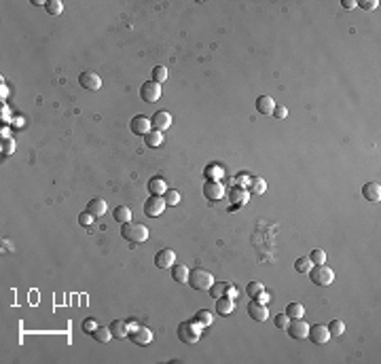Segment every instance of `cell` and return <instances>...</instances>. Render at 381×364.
I'll return each instance as SVG.
<instances>
[{"mask_svg":"<svg viewBox=\"0 0 381 364\" xmlns=\"http://www.w3.org/2000/svg\"><path fill=\"white\" fill-rule=\"evenodd\" d=\"M106 201L104 199H100V197H95V199H89L87 203V212L89 214H93L95 218H100V216H104L106 214Z\"/></svg>","mask_w":381,"mask_h":364,"instance_id":"cell-23","label":"cell"},{"mask_svg":"<svg viewBox=\"0 0 381 364\" xmlns=\"http://www.w3.org/2000/svg\"><path fill=\"white\" fill-rule=\"evenodd\" d=\"M176 263V252L169 248H163L155 254V267L157 269H171V265Z\"/></svg>","mask_w":381,"mask_h":364,"instance_id":"cell-14","label":"cell"},{"mask_svg":"<svg viewBox=\"0 0 381 364\" xmlns=\"http://www.w3.org/2000/svg\"><path fill=\"white\" fill-rule=\"evenodd\" d=\"M148 191H150V195H163L165 191H168V184H165L163 178L152 176L148 180Z\"/></svg>","mask_w":381,"mask_h":364,"instance_id":"cell-24","label":"cell"},{"mask_svg":"<svg viewBox=\"0 0 381 364\" xmlns=\"http://www.w3.org/2000/svg\"><path fill=\"white\" fill-rule=\"evenodd\" d=\"M362 195H364L366 201L379 203L381 201V184L379 182H366L364 187H362Z\"/></svg>","mask_w":381,"mask_h":364,"instance_id":"cell-17","label":"cell"},{"mask_svg":"<svg viewBox=\"0 0 381 364\" xmlns=\"http://www.w3.org/2000/svg\"><path fill=\"white\" fill-rule=\"evenodd\" d=\"M201 326H197L193 320H187V322H180L178 324V339L182 343H187V345H193L201 339Z\"/></svg>","mask_w":381,"mask_h":364,"instance_id":"cell-3","label":"cell"},{"mask_svg":"<svg viewBox=\"0 0 381 364\" xmlns=\"http://www.w3.org/2000/svg\"><path fill=\"white\" fill-rule=\"evenodd\" d=\"M288 322H290V318L286 316V314H277V316H275V326H277L279 330H286Z\"/></svg>","mask_w":381,"mask_h":364,"instance_id":"cell-42","label":"cell"},{"mask_svg":"<svg viewBox=\"0 0 381 364\" xmlns=\"http://www.w3.org/2000/svg\"><path fill=\"white\" fill-rule=\"evenodd\" d=\"M163 199L168 206H178V203H180V193H178L176 189H168L163 193Z\"/></svg>","mask_w":381,"mask_h":364,"instance_id":"cell-35","label":"cell"},{"mask_svg":"<svg viewBox=\"0 0 381 364\" xmlns=\"http://www.w3.org/2000/svg\"><path fill=\"white\" fill-rule=\"evenodd\" d=\"M309 260L314 265H324V263H326V252H324L322 248H316V250H311Z\"/></svg>","mask_w":381,"mask_h":364,"instance_id":"cell-37","label":"cell"},{"mask_svg":"<svg viewBox=\"0 0 381 364\" xmlns=\"http://www.w3.org/2000/svg\"><path fill=\"white\" fill-rule=\"evenodd\" d=\"M140 98H142L144 102H157L159 98H161V85L155 81H146L140 85Z\"/></svg>","mask_w":381,"mask_h":364,"instance_id":"cell-7","label":"cell"},{"mask_svg":"<svg viewBox=\"0 0 381 364\" xmlns=\"http://www.w3.org/2000/svg\"><path fill=\"white\" fill-rule=\"evenodd\" d=\"M121 235L131 241V244H142V241L148 239V229L144 225H140V222H125V225H121Z\"/></svg>","mask_w":381,"mask_h":364,"instance_id":"cell-1","label":"cell"},{"mask_svg":"<svg viewBox=\"0 0 381 364\" xmlns=\"http://www.w3.org/2000/svg\"><path fill=\"white\" fill-rule=\"evenodd\" d=\"M233 309H235V299H231V297L216 299V314L218 316H229Z\"/></svg>","mask_w":381,"mask_h":364,"instance_id":"cell-20","label":"cell"},{"mask_svg":"<svg viewBox=\"0 0 381 364\" xmlns=\"http://www.w3.org/2000/svg\"><path fill=\"white\" fill-rule=\"evenodd\" d=\"M165 206H168V203H165L163 195H150L148 199L144 201V216H148V218H157V216L163 214Z\"/></svg>","mask_w":381,"mask_h":364,"instance_id":"cell-5","label":"cell"},{"mask_svg":"<svg viewBox=\"0 0 381 364\" xmlns=\"http://www.w3.org/2000/svg\"><path fill=\"white\" fill-rule=\"evenodd\" d=\"M150 123H152V129L165 131V129H169V127H171V114L168 110H157L155 114H152Z\"/></svg>","mask_w":381,"mask_h":364,"instance_id":"cell-16","label":"cell"},{"mask_svg":"<svg viewBox=\"0 0 381 364\" xmlns=\"http://www.w3.org/2000/svg\"><path fill=\"white\" fill-rule=\"evenodd\" d=\"M108 328H110L114 339H125V337L129 335V324H127V320H112Z\"/></svg>","mask_w":381,"mask_h":364,"instance_id":"cell-18","label":"cell"},{"mask_svg":"<svg viewBox=\"0 0 381 364\" xmlns=\"http://www.w3.org/2000/svg\"><path fill=\"white\" fill-rule=\"evenodd\" d=\"M260 290H265V286L260 284V282H250V284L246 286V295L250 297V299H254V297H256Z\"/></svg>","mask_w":381,"mask_h":364,"instance_id":"cell-38","label":"cell"},{"mask_svg":"<svg viewBox=\"0 0 381 364\" xmlns=\"http://www.w3.org/2000/svg\"><path fill=\"white\" fill-rule=\"evenodd\" d=\"M152 81L159 83V85L168 81V68H165V66H155V68H152Z\"/></svg>","mask_w":381,"mask_h":364,"instance_id":"cell-36","label":"cell"},{"mask_svg":"<svg viewBox=\"0 0 381 364\" xmlns=\"http://www.w3.org/2000/svg\"><path fill=\"white\" fill-rule=\"evenodd\" d=\"M273 108H275V102H273L271 95H258L256 98V110L258 114H273Z\"/></svg>","mask_w":381,"mask_h":364,"instance_id":"cell-19","label":"cell"},{"mask_svg":"<svg viewBox=\"0 0 381 364\" xmlns=\"http://www.w3.org/2000/svg\"><path fill=\"white\" fill-rule=\"evenodd\" d=\"M250 191L254 195H263L267 191V182L263 178H250Z\"/></svg>","mask_w":381,"mask_h":364,"instance_id":"cell-34","label":"cell"},{"mask_svg":"<svg viewBox=\"0 0 381 364\" xmlns=\"http://www.w3.org/2000/svg\"><path fill=\"white\" fill-rule=\"evenodd\" d=\"M93 220H95V216H93V214H89L87 210H85V212H81V214H79V225H81V227H85V229L91 227V225H93Z\"/></svg>","mask_w":381,"mask_h":364,"instance_id":"cell-39","label":"cell"},{"mask_svg":"<svg viewBox=\"0 0 381 364\" xmlns=\"http://www.w3.org/2000/svg\"><path fill=\"white\" fill-rule=\"evenodd\" d=\"M326 328H328L330 337H343V335H345V324H343V320H339V318L330 320V324Z\"/></svg>","mask_w":381,"mask_h":364,"instance_id":"cell-30","label":"cell"},{"mask_svg":"<svg viewBox=\"0 0 381 364\" xmlns=\"http://www.w3.org/2000/svg\"><path fill=\"white\" fill-rule=\"evenodd\" d=\"M248 316H250L252 320H256V322H265L267 318H269V311H267V305L252 299V301L248 303Z\"/></svg>","mask_w":381,"mask_h":364,"instance_id":"cell-15","label":"cell"},{"mask_svg":"<svg viewBox=\"0 0 381 364\" xmlns=\"http://www.w3.org/2000/svg\"><path fill=\"white\" fill-rule=\"evenodd\" d=\"M95 326H98V324H95L93 318H87V320L83 322V333H85V335H91L93 330H95Z\"/></svg>","mask_w":381,"mask_h":364,"instance_id":"cell-43","label":"cell"},{"mask_svg":"<svg viewBox=\"0 0 381 364\" xmlns=\"http://www.w3.org/2000/svg\"><path fill=\"white\" fill-rule=\"evenodd\" d=\"M307 339L311 343H316V345H324V343L330 339V333H328V328L324 326V324H314V326H309Z\"/></svg>","mask_w":381,"mask_h":364,"instance_id":"cell-12","label":"cell"},{"mask_svg":"<svg viewBox=\"0 0 381 364\" xmlns=\"http://www.w3.org/2000/svg\"><path fill=\"white\" fill-rule=\"evenodd\" d=\"M193 322L197 324V326H201V328H208L210 324L214 322V318H212V311H208V309H199V311H197V314H195Z\"/></svg>","mask_w":381,"mask_h":364,"instance_id":"cell-25","label":"cell"},{"mask_svg":"<svg viewBox=\"0 0 381 364\" xmlns=\"http://www.w3.org/2000/svg\"><path fill=\"white\" fill-rule=\"evenodd\" d=\"M79 83H81L83 89H87V91H100V89H102V79H100V74L91 72V70H85V72H81Z\"/></svg>","mask_w":381,"mask_h":364,"instance_id":"cell-10","label":"cell"},{"mask_svg":"<svg viewBox=\"0 0 381 364\" xmlns=\"http://www.w3.org/2000/svg\"><path fill=\"white\" fill-rule=\"evenodd\" d=\"M356 4H360V9H364V11H375L379 6V0H360Z\"/></svg>","mask_w":381,"mask_h":364,"instance_id":"cell-41","label":"cell"},{"mask_svg":"<svg viewBox=\"0 0 381 364\" xmlns=\"http://www.w3.org/2000/svg\"><path fill=\"white\" fill-rule=\"evenodd\" d=\"M271 117H275V119H286L288 117V110H286V106H275L273 108V114Z\"/></svg>","mask_w":381,"mask_h":364,"instance_id":"cell-44","label":"cell"},{"mask_svg":"<svg viewBox=\"0 0 381 364\" xmlns=\"http://www.w3.org/2000/svg\"><path fill=\"white\" fill-rule=\"evenodd\" d=\"M163 142V131H159V129H150V131H146L144 133V144H146V149H159Z\"/></svg>","mask_w":381,"mask_h":364,"instance_id":"cell-22","label":"cell"},{"mask_svg":"<svg viewBox=\"0 0 381 364\" xmlns=\"http://www.w3.org/2000/svg\"><path fill=\"white\" fill-rule=\"evenodd\" d=\"M286 333H288L292 339H307L309 324L305 322L303 318H295V320L288 322V326H286Z\"/></svg>","mask_w":381,"mask_h":364,"instance_id":"cell-6","label":"cell"},{"mask_svg":"<svg viewBox=\"0 0 381 364\" xmlns=\"http://www.w3.org/2000/svg\"><path fill=\"white\" fill-rule=\"evenodd\" d=\"M286 316L290 318V320H295V318H303L305 316V307L301 303H296V301H292V303H288L286 305V311H284Z\"/></svg>","mask_w":381,"mask_h":364,"instance_id":"cell-26","label":"cell"},{"mask_svg":"<svg viewBox=\"0 0 381 364\" xmlns=\"http://www.w3.org/2000/svg\"><path fill=\"white\" fill-rule=\"evenodd\" d=\"M210 297L214 299H220V297H231L235 299V288H233V284L231 282H214L212 286H210Z\"/></svg>","mask_w":381,"mask_h":364,"instance_id":"cell-13","label":"cell"},{"mask_svg":"<svg viewBox=\"0 0 381 364\" xmlns=\"http://www.w3.org/2000/svg\"><path fill=\"white\" fill-rule=\"evenodd\" d=\"M91 337L98 343H108L112 339V333H110V328H106V326H95V330L91 333Z\"/></svg>","mask_w":381,"mask_h":364,"instance_id":"cell-29","label":"cell"},{"mask_svg":"<svg viewBox=\"0 0 381 364\" xmlns=\"http://www.w3.org/2000/svg\"><path fill=\"white\" fill-rule=\"evenodd\" d=\"M15 152V140L13 138H2V155L9 157Z\"/></svg>","mask_w":381,"mask_h":364,"instance_id":"cell-40","label":"cell"},{"mask_svg":"<svg viewBox=\"0 0 381 364\" xmlns=\"http://www.w3.org/2000/svg\"><path fill=\"white\" fill-rule=\"evenodd\" d=\"M171 279H174L176 284H187L189 282V267L174 263L171 265Z\"/></svg>","mask_w":381,"mask_h":364,"instance_id":"cell-21","label":"cell"},{"mask_svg":"<svg viewBox=\"0 0 381 364\" xmlns=\"http://www.w3.org/2000/svg\"><path fill=\"white\" fill-rule=\"evenodd\" d=\"M341 4L345 6V9H354V6H358V4H356V0H343Z\"/></svg>","mask_w":381,"mask_h":364,"instance_id":"cell-46","label":"cell"},{"mask_svg":"<svg viewBox=\"0 0 381 364\" xmlns=\"http://www.w3.org/2000/svg\"><path fill=\"white\" fill-rule=\"evenodd\" d=\"M203 176H206V180H218V178L222 176V170H220V165H208L206 170H203Z\"/></svg>","mask_w":381,"mask_h":364,"instance_id":"cell-32","label":"cell"},{"mask_svg":"<svg viewBox=\"0 0 381 364\" xmlns=\"http://www.w3.org/2000/svg\"><path fill=\"white\" fill-rule=\"evenodd\" d=\"M44 9H47L49 15H62L64 2L62 0H47V2H44Z\"/></svg>","mask_w":381,"mask_h":364,"instance_id":"cell-31","label":"cell"},{"mask_svg":"<svg viewBox=\"0 0 381 364\" xmlns=\"http://www.w3.org/2000/svg\"><path fill=\"white\" fill-rule=\"evenodd\" d=\"M225 195V187L220 180H206L203 182V197L210 201H218Z\"/></svg>","mask_w":381,"mask_h":364,"instance_id":"cell-9","label":"cell"},{"mask_svg":"<svg viewBox=\"0 0 381 364\" xmlns=\"http://www.w3.org/2000/svg\"><path fill=\"white\" fill-rule=\"evenodd\" d=\"M229 199L233 203H237V206H244L248 201V191L241 187H235V189H231V193H229Z\"/></svg>","mask_w":381,"mask_h":364,"instance_id":"cell-27","label":"cell"},{"mask_svg":"<svg viewBox=\"0 0 381 364\" xmlns=\"http://www.w3.org/2000/svg\"><path fill=\"white\" fill-rule=\"evenodd\" d=\"M311 267H314V263L309 260V257H298V258L295 260V269H296L298 273H309Z\"/></svg>","mask_w":381,"mask_h":364,"instance_id":"cell-33","label":"cell"},{"mask_svg":"<svg viewBox=\"0 0 381 364\" xmlns=\"http://www.w3.org/2000/svg\"><path fill=\"white\" fill-rule=\"evenodd\" d=\"M190 288L195 290H210V286L214 284V278L212 273L201 269V267H197V269H190L189 271V282H187Z\"/></svg>","mask_w":381,"mask_h":364,"instance_id":"cell-2","label":"cell"},{"mask_svg":"<svg viewBox=\"0 0 381 364\" xmlns=\"http://www.w3.org/2000/svg\"><path fill=\"white\" fill-rule=\"evenodd\" d=\"M309 279L316 286H330L335 282V271L330 269V267H326V263H324V265H314L309 269Z\"/></svg>","mask_w":381,"mask_h":364,"instance_id":"cell-4","label":"cell"},{"mask_svg":"<svg viewBox=\"0 0 381 364\" xmlns=\"http://www.w3.org/2000/svg\"><path fill=\"white\" fill-rule=\"evenodd\" d=\"M129 341L131 343H136V345L140 347H144V345H148V343L152 341V333H150V328H146V326H133L129 328Z\"/></svg>","mask_w":381,"mask_h":364,"instance_id":"cell-8","label":"cell"},{"mask_svg":"<svg viewBox=\"0 0 381 364\" xmlns=\"http://www.w3.org/2000/svg\"><path fill=\"white\" fill-rule=\"evenodd\" d=\"M150 129H152V123H150V119L144 117V114H136V117L129 121V131L133 136H144V133Z\"/></svg>","mask_w":381,"mask_h":364,"instance_id":"cell-11","label":"cell"},{"mask_svg":"<svg viewBox=\"0 0 381 364\" xmlns=\"http://www.w3.org/2000/svg\"><path fill=\"white\" fill-rule=\"evenodd\" d=\"M254 301H258V303H263V305H267V303H269V301H271V297H269V292H267V290H260V292H258V295H256V297H254Z\"/></svg>","mask_w":381,"mask_h":364,"instance_id":"cell-45","label":"cell"},{"mask_svg":"<svg viewBox=\"0 0 381 364\" xmlns=\"http://www.w3.org/2000/svg\"><path fill=\"white\" fill-rule=\"evenodd\" d=\"M114 220L121 222V225H125V222H129L131 220V210L127 208V206H117L114 208Z\"/></svg>","mask_w":381,"mask_h":364,"instance_id":"cell-28","label":"cell"}]
</instances>
